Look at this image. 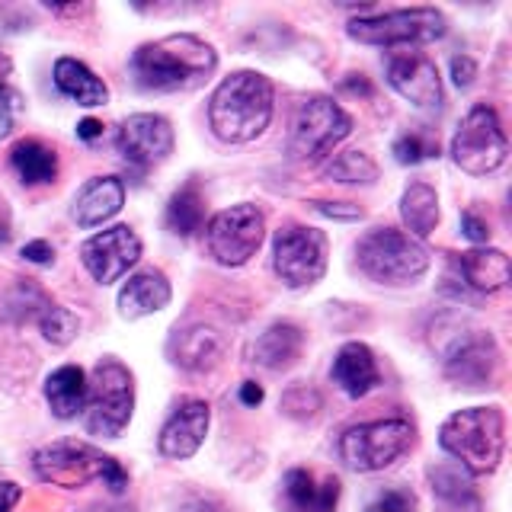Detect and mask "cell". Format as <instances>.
<instances>
[{
    "mask_svg": "<svg viewBox=\"0 0 512 512\" xmlns=\"http://www.w3.org/2000/svg\"><path fill=\"white\" fill-rule=\"evenodd\" d=\"M125 205V186L119 176H93L74 196L71 215L80 228H96V224L119 215Z\"/></svg>",
    "mask_w": 512,
    "mask_h": 512,
    "instance_id": "d6986e66",
    "label": "cell"
},
{
    "mask_svg": "<svg viewBox=\"0 0 512 512\" xmlns=\"http://www.w3.org/2000/svg\"><path fill=\"white\" fill-rule=\"evenodd\" d=\"M100 135H103V122H96V119H80V122H77V138L96 141Z\"/></svg>",
    "mask_w": 512,
    "mask_h": 512,
    "instance_id": "ee69618b",
    "label": "cell"
},
{
    "mask_svg": "<svg viewBox=\"0 0 512 512\" xmlns=\"http://www.w3.org/2000/svg\"><path fill=\"white\" fill-rule=\"evenodd\" d=\"M352 132V119L346 116V109L340 103H333L330 96H308L292 119V141H288V151L295 160H311L327 157L336 144L346 141Z\"/></svg>",
    "mask_w": 512,
    "mask_h": 512,
    "instance_id": "9c48e42d",
    "label": "cell"
},
{
    "mask_svg": "<svg viewBox=\"0 0 512 512\" xmlns=\"http://www.w3.org/2000/svg\"><path fill=\"white\" fill-rule=\"evenodd\" d=\"M173 125L157 116V112H138V116H128L119 125V135H116V148L122 154L125 164H132L138 170H151L157 164L173 154Z\"/></svg>",
    "mask_w": 512,
    "mask_h": 512,
    "instance_id": "4fadbf2b",
    "label": "cell"
},
{
    "mask_svg": "<svg viewBox=\"0 0 512 512\" xmlns=\"http://www.w3.org/2000/svg\"><path fill=\"white\" fill-rule=\"evenodd\" d=\"M474 77H477V64L468 55H455L452 58V80H455V87H461V90L471 87Z\"/></svg>",
    "mask_w": 512,
    "mask_h": 512,
    "instance_id": "74e56055",
    "label": "cell"
},
{
    "mask_svg": "<svg viewBox=\"0 0 512 512\" xmlns=\"http://www.w3.org/2000/svg\"><path fill=\"white\" fill-rule=\"evenodd\" d=\"M106 464H109V455L74 439L52 442L32 455V471L39 474V480L64 487V490H77V487H87L90 480H100Z\"/></svg>",
    "mask_w": 512,
    "mask_h": 512,
    "instance_id": "7c38bea8",
    "label": "cell"
},
{
    "mask_svg": "<svg viewBox=\"0 0 512 512\" xmlns=\"http://www.w3.org/2000/svg\"><path fill=\"white\" fill-rule=\"evenodd\" d=\"M135 410V381L132 372L119 359H100L93 365V378L87 384L84 429L90 436L116 439L132 420Z\"/></svg>",
    "mask_w": 512,
    "mask_h": 512,
    "instance_id": "5b68a950",
    "label": "cell"
},
{
    "mask_svg": "<svg viewBox=\"0 0 512 512\" xmlns=\"http://www.w3.org/2000/svg\"><path fill=\"white\" fill-rule=\"evenodd\" d=\"M324 176L333 183H362L372 186L378 180V164L362 151H346L336 154L330 164L324 167Z\"/></svg>",
    "mask_w": 512,
    "mask_h": 512,
    "instance_id": "4dcf8cb0",
    "label": "cell"
},
{
    "mask_svg": "<svg viewBox=\"0 0 512 512\" xmlns=\"http://www.w3.org/2000/svg\"><path fill=\"white\" fill-rule=\"evenodd\" d=\"M356 263L372 282L384 285H410L426 276L429 269V250L413 240L407 231L397 228H372L359 237L356 244Z\"/></svg>",
    "mask_w": 512,
    "mask_h": 512,
    "instance_id": "277c9868",
    "label": "cell"
},
{
    "mask_svg": "<svg viewBox=\"0 0 512 512\" xmlns=\"http://www.w3.org/2000/svg\"><path fill=\"white\" fill-rule=\"evenodd\" d=\"M400 218H404L413 240L429 237L439 224V196L429 183H413L400 199Z\"/></svg>",
    "mask_w": 512,
    "mask_h": 512,
    "instance_id": "4316f807",
    "label": "cell"
},
{
    "mask_svg": "<svg viewBox=\"0 0 512 512\" xmlns=\"http://www.w3.org/2000/svg\"><path fill=\"white\" fill-rule=\"evenodd\" d=\"M365 512H416V496L404 487H391L378 493L375 500L365 506Z\"/></svg>",
    "mask_w": 512,
    "mask_h": 512,
    "instance_id": "e575fe53",
    "label": "cell"
},
{
    "mask_svg": "<svg viewBox=\"0 0 512 512\" xmlns=\"http://www.w3.org/2000/svg\"><path fill=\"white\" fill-rule=\"evenodd\" d=\"M432 493L439 496L445 503V509H455V512H477L480 500H477V490L471 484V477L458 464H442V468H432Z\"/></svg>",
    "mask_w": 512,
    "mask_h": 512,
    "instance_id": "f1b7e54d",
    "label": "cell"
},
{
    "mask_svg": "<svg viewBox=\"0 0 512 512\" xmlns=\"http://www.w3.org/2000/svg\"><path fill=\"white\" fill-rule=\"evenodd\" d=\"M304 349V333L301 327L279 320V324H269L250 346V359L256 365L269 368V372H282V368H292Z\"/></svg>",
    "mask_w": 512,
    "mask_h": 512,
    "instance_id": "603a6c76",
    "label": "cell"
},
{
    "mask_svg": "<svg viewBox=\"0 0 512 512\" xmlns=\"http://www.w3.org/2000/svg\"><path fill=\"white\" fill-rule=\"evenodd\" d=\"M311 205H314V212L327 218H340V221H359L365 215L362 208L352 202H311Z\"/></svg>",
    "mask_w": 512,
    "mask_h": 512,
    "instance_id": "8d00e7d4",
    "label": "cell"
},
{
    "mask_svg": "<svg viewBox=\"0 0 512 512\" xmlns=\"http://www.w3.org/2000/svg\"><path fill=\"white\" fill-rule=\"evenodd\" d=\"M23 260L36 263V266H48L55 260V250H52L48 240H29V244L23 247Z\"/></svg>",
    "mask_w": 512,
    "mask_h": 512,
    "instance_id": "60d3db41",
    "label": "cell"
},
{
    "mask_svg": "<svg viewBox=\"0 0 512 512\" xmlns=\"http://www.w3.org/2000/svg\"><path fill=\"white\" fill-rule=\"evenodd\" d=\"M410 445H413V426L407 420H375L346 429L336 452H340L349 471L368 474V471H384L400 455H407Z\"/></svg>",
    "mask_w": 512,
    "mask_h": 512,
    "instance_id": "8992f818",
    "label": "cell"
},
{
    "mask_svg": "<svg viewBox=\"0 0 512 512\" xmlns=\"http://www.w3.org/2000/svg\"><path fill=\"white\" fill-rule=\"evenodd\" d=\"M218 68L215 48L189 32H176L157 42L141 45L132 55L135 84L154 93H180L196 90Z\"/></svg>",
    "mask_w": 512,
    "mask_h": 512,
    "instance_id": "6da1fadb",
    "label": "cell"
},
{
    "mask_svg": "<svg viewBox=\"0 0 512 512\" xmlns=\"http://www.w3.org/2000/svg\"><path fill=\"white\" fill-rule=\"evenodd\" d=\"M138 260H141V240L128 224H116V228L93 234L80 244V263L87 266V272L100 285L119 282Z\"/></svg>",
    "mask_w": 512,
    "mask_h": 512,
    "instance_id": "5bb4252c",
    "label": "cell"
},
{
    "mask_svg": "<svg viewBox=\"0 0 512 512\" xmlns=\"http://www.w3.org/2000/svg\"><path fill=\"white\" fill-rule=\"evenodd\" d=\"M394 157H397V164H404V167L423 164L429 157H439V138H432L429 132L400 135L394 141Z\"/></svg>",
    "mask_w": 512,
    "mask_h": 512,
    "instance_id": "d6a6232c",
    "label": "cell"
},
{
    "mask_svg": "<svg viewBox=\"0 0 512 512\" xmlns=\"http://www.w3.org/2000/svg\"><path fill=\"white\" fill-rule=\"evenodd\" d=\"M20 484H13V480H0V512H10L16 503H20Z\"/></svg>",
    "mask_w": 512,
    "mask_h": 512,
    "instance_id": "b9f144b4",
    "label": "cell"
},
{
    "mask_svg": "<svg viewBox=\"0 0 512 512\" xmlns=\"http://www.w3.org/2000/svg\"><path fill=\"white\" fill-rule=\"evenodd\" d=\"M439 445L468 474H493L506 452V416L500 407H468L439 429Z\"/></svg>",
    "mask_w": 512,
    "mask_h": 512,
    "instance_id": "3957f363",
    "label": "cell"
},
{
    "mask_svg": "<svg viewBox=\"0 0 512 512\" xmlns=\"http://www.w3.org/2000/svg\"><path fill=\"white\" fill-rule=\"evenodd\" d=\"M36 324H39L42 336L52 346H68V343H74V336L80 333L77 314L68 311V308H61V304H52V301H48L45 308L36 314Z\"/></svg>",
    "mask_w": 512,
    "mask_h": 512,
    "instance_id": "1f68e13d",
    "label": "cell"
},
{
    "mask_svg": "<svg viewBox=\"0 0 512 512\" xmlns=\"http://www.w3.org/2000/svg\"><path fill=\"white\" fill-rule=\"evenodd\" d=\"M84 512H135L132 506H90Z\"/></svg>",
    "mask_w": 512,
    "mask_h": 512,
    "instance_id": "bcb514c9",
    "label": "cell"
},
{
    "mask_svg": "<svg viewBox=\"0 0 512 512\" xmlns=\"http://www.w3.org/2000/svg\"><path fill=\"white\" fill-rule=\"evenodd\" d=\"M208 423H212V410H208L205 400H196V397L183 400V404L170 413L164 429H160V439H157L160 455L170 461L192 458L208 436Z\"/></svg>",
    "mask_w": 512,
    "mask_h": 512,
    "instance_id": "2e32d148",
    "label": "cell"
},
{
    "mask_svg": "<svg viewBox=\"0 0 512 512\" xmlns=\"http://www.w3.org/2000/svg\"><path fill=\"white\" fill-rule=\"evenodd\" d=\"M266 237V218L256 205L240 202L218 212L205 228V244L208 253L215 256V263L221 266H244L250 263L256 250L263 247Z\"/></svg>",
    "mask_w": 512,
    "mask_h": 512,
    "instance_id": "30bf717a",
    "label": "cell"
},
{
    "mask_svg": "<svg viewBox=\"0 0 512 512\" xmlns=\"http://www.w3.org/2000/svg\"><path fill=\"white\" fill-rule=\"evenodd\" d=\"M13 170L20 173V180L26 186H42L52 183L58 176V157L52 148H45L42 141H20L10 154Z\"/></svg>",
    "mask_w": 512,
    "mask_h": 512,
    "instance_id": "f546056e",
    "label": "cell"
},
{
    "mask_svg": "<svg viewBox=\"0 0 512 512\" xmlns=\"http://www.w3.org/2000/svg\"><path fill=\"white\" fill-rule=\"evenodd\" d=\"M272 269L288 288L317 285L327 272V234L308 224H288L272 240Z\"/></svg>",
    "mask_w": 512,
    "mask_h": 512,
    "instance_id": "8fae6325",
    "label": "cell"
},
{
    "mask_svg": "<svg viewBox=\"0 0 512 512\" xmlns=\"http://www.w3.org/2000/svg\"><path fill=\"white\" fill-rule=\"evenodd\" d=\"M282 410L288 416H295V420H304V416H314L320 410V394L304 388V384H298V388H292L285 397H282Z\"/></svg>",
    "mask_w": 512,
    "mask_h": 512,
    "instance_id": "836d02e7",
    "label": "cell"
},
{
    "mask_svg": "<svg viewBox=\"0 0 512 512\" xmlns=\"http://www.w3.org/2000/svg\"><path fill=\"white\" fill-rule=\"evenodd\" d=\"M343 87H346L349 93H362V96H372V84H368V77H365V74H349V77L343 80Z\"/></svg>",
    "mask_w": 512,
    "mask_h": 512,
    "instance_id": "f6af8a7d",
    "label": "cell"
},
{
    "mask_svg": "<svg viewBox=\"0 0 512 512\" xmlns=\"http://www.w3.org/2000/svg\"><path fill=\"white\" fill-rule=\"evenodd\" d=\"M388 84L420 109H439L442 106V77L436 61L420 55V52H407V55H394L388 61Z\"/></svg>",
    "mask_w": 512,
    "mask_h": 512,
    "instance_id": "9a60e30c",
    "label": "cell"
},
{
    "mask_svg": "<svg viewBox=\"0 0 512 512\" xmlns=\"http://www.w3.org/2000/svg\"><path fill=\"white\" fill-rule=\"evenodd\" d=\"M170 282L160 269H144L135 272L132 279L122 285L119 292V314L125 320H141V317H151L157 311H164L170 304Z\"/></svg>",
    "mask_w": 512,
    "mask_h": 512,
    "instance_id": "44dd1931",
    "label": "cell"
},
{
    "mask_svg": "<svg viewBox=\"0 0 512 512\" xmlns=\"http://www.w3.org/2000/svg\"><path fill=\"white\" fill-rule=\"evenodd\" d=\"M445 26V16L436 7H410L356 16V20H349L346 32L349 39L362 45H420L442 39Z\"/></svg>",
    "mask_w": 512,
    "mask_h": 512,
    "instance_id": "52a82bcc",
    "label": "cell"
},
{
    "mask_svg": "<svg viewBox=\"0 0 512 512\" xmlns=\"http://www.w3.org/2000/svg\"><path fill=\"white\" fill-rule=\"evenodd\" d=\"M240 404L244 407H256V404H263V388L256 381H244L240 384Z\"/></svg>",
    "mask_w": 512,
    "mask_h": 512,
    "instance_id": "7bdbcfd3",
    "label": "cell"
},
{
    "mask_svg": "<svg viewBox=\"0 0 512 512\" xmlns=\"http://www.w3.org/2000/svg\"><path fill=\"white\" fill-rule=\"evenodd\" d=\"M7 71H10V61L0 58V138L10 135L13 119H16V109H20V96H16V90H10L4 84V74Z\"/></svg>",
    "mask_w": 512,
    "mask_h": 512,
    "instance_id": "d590c367",
    "label": "cell"
},
{
    "mask_svg": "<svg viewBox=\"0 0 512 512\" xmlns=\"http://www.w3.org/2000/svg\"><path fill=\"white\" fill-rule=\"evenodd\" d=\"M45 400L58 420H74L87 404V375L80 365H61L45 378Z\"/></svg>",
    "mask_w": 512,
    "mask_h": 512,
    "instance_id": "d4e9b609",
    "label": "cell"
},
{
    "mask_svg": "<svg viewBox=\"0 0 512 512\" xmlns=\"http://www.w3.org/2000/svg\"><path fill=\"white\" fill-rule=\"evenodd\" d=\"M224 356V336L215 327H186V330H176L173 340H170V359L186 368V372H208L215 368Z\"/></svg>",
    "mask_w": 512,
    "mask_h": 512,
    "instance_id": "ffe728a7",
    "label": "cell"
},
{
    "mask_svg": "<svg viewBox=\"0 0 512 512\" xmlns=\"http://www.w3.org/2000/svg\"><path fill=\"white\" fill-rule=\"evenodd\" d=\"M509 141L500 125L496 109L487 103H477L468 116L461 119L458 132L452 138V157L455 164L471 176H487L506 164Z\"/></svg>",
    "mask_w": 512,
    "mask_h": 512,
    "instance_id": "ba28073f",
    "label": "cell"
},
{
    "mask_svg": "<svg viewBox=\"0 0 512 512\" xmlns=\"http://www.w3.org/2000/svg\"><path fill=\"white\" fill-rule=\"evenodd\" d=\"M103 484L109 487V493H125V487H128V474H125V468L116 461V458H109V464H106V471H103Z\"/></svg>",
    "mask_w": 512,
    "mask_h": 512,
    "instance_id": "ab89813d",
    "label": "cell"
},
{
    "mask_svg": "<svg viewBox=\"0 0 512 512\" xmlns=\"http://www.w3.org/2000/svg\"><path fill=\"white\" fill-rule=\"evenodd\" d=\"M340 503V480H317L308 468H292L282 477L285 512H336Z\"/></svg>",
    "mask_w": 512,
    "mask_h": 512,
    "instance_id": "ac0fdd59",
    "label": "cell"
},
{
    "mask_svg": "<svg viewBox=\"0 0 512 512\" xmlns=\"http://www.w3.org/2000/svg\"><path fill=\"white\" fill-rule=\"evenodd\" d=\"M500 365V349H496L493 336L474 333L448 352L445 359V378L461 384V388H487Z\"/></svg>",
    "mask_w": 512,
    "mask_h": 512,
    "instance_id": "e0dca14e",
    "label": "cell"
},
{
    "mask_svg": "<svg viewBox=\"0 0 512 512\" xmlns=\"http://www.w3.org/2000/svg\"><path fill=\"white\" fill-rule=\"evenodd\" d=\"M55 87L68 96V100H74L77 106H103L109 100V90L100 77H96L84 61L77 58H58L55 61Z\"/></svg>",
    "mask_w": 512,
    "mask_h": 512,
    "instance_id": "484cf974",
    "label": "cell"
},
{
    "mask_svg": "<svg viewBox=\"0 0 512 512\" xmlns=\"http://www.w3.org/2000/svg\"><path fill=\"white\" fill-rule=\"evenodd\" d=\"M205 224V196L196 180H189L186 186H180L170 196L167 205V228L176 237H192L199 234Z\"/></svg>",
    "mask_w": 512,
    "mask_h": 512,
    "instance_id": "83f0119b",
    "label": "cell"
},
{
    "mask_svg": "<svg viewBox=\"0 0 512 512\" xmlns=\"http://www.w3.org/2000/svg\"><path fill=\"white\" fill-rule=\"evenodd\" d=\"M333 381L340 384L343 394L349 397H365L381 384V372L375 362V352L365 343H346L333 359Z\"/></svg>",
    "mask_w": 512,
    "mask_h": 512,
    "instance_id": "7402d4cb",
    "label": "cell"
},
{
    "mask_svg": "<svg viewBox=\"0 0 512 512\" xmlns=\"http://www.w3.org/2000/svg\"><path fill=\"white\" fill-rule=\"evenodd\" d=\"M461 231L468 240H474V244H487L490 240V228H487V221H480L474 212H464L461 215Z\"/></svg>",
    "mask_w": 512,
    "mask_h": 512,
    "instance_id": "f35d334b",
    "label": "cell"
},
{
    "mask_svg": "<svg viewBox=\"0 0 512 512\" xmlns=\"http://www.w3.org/2000/svg\"><path fill=\"white\" fill-rule=\"evenodd\" d=\"M458 272L474 292L493 295L509 285V256L496 247H474L458 256Z\"/></svg>",
    "mask_w": 512,
    "mask_h": 512,
    "instance_id": "cb8c5ba5",
    "label": "cell"
},
{
    "mask_svg": "<svg viewBox=\"0 0 512 512\" xmlns=\"http://www.w3.org/2000/svg\"><path fill=\"white\" fill-rule=\"evenodd\" d=\"M272 80L260 71H237L224 77L208 103V125L228 144H247L260 138L272 119Z\"/></svg>",
    "mask_w": 512,
    "mask_h": 512,
    "instance_id": "7a4b0ae2",
    "label": "cell"
}]
</instances>
